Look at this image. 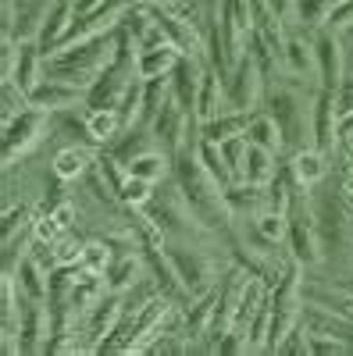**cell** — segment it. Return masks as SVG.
Instances as JSON below:
<instances>
[{
	"label": "cell",
	"mask_w": 353,
	"mask_h": 356,
	"mask_svg": "<svg viewBox=\"0 0 353 356\" xmlns=\"http://www.w3.org/2000/svg\"><path fill=\"white\" fill-rule=\"evenodd\" d=\"M175 178H179V193L189 207V214H196L200 225L207 228H218L228 214V203H225V193L214 178L203 171V164L196 161V150H179L175 154Z\"/></svg>",
	"instance_id": "6da1fadb"
},
{
	"label": "cell",
	"mask_w": 353,
	"mask_h": 356,
	"mask_svg": "<svg viewBox=\"0 0 353 356\" xmlns=\"http://www.w3.org/2000/svg\"><path fill=\"white\" fill-rule=\"evenodd\" d=\"M304 307H300V264L292 260L285 264V275L279 278L275 292H272V324H268V353H275L285 335L297 328Z\"/></svg>",
	"instance_id": "7a4b0ae2"
},
{
	"label": "cell",
	"mask_w": 353,
	"mask_h": 356,
	"mask_svg": "<svg viewBox=\"0 0 353 356\" xmlns=\"http://www.w3.org/2000/svg\"><path fill=\"white\" fill-rule=\"evenodd\" d=\"M253 33V4L250 0H221V15H218V36L228 68L246 54V40Z\"/></svg>",
	"instance_id": "3957f363"
},
{
	"label": "cell",
	"mask_w": 353,
	"mask_h": 356,
	"mask_svg": "<svg viewBox=\"0 0 353 356\" xmlns=\"http://www.w3.org/2000/svg\"><path fill=\"white\" fill-rule=\"evenodd\" d=\"M285 218H289V235H285V239H289L292 260H297V264H317V257H321L317 253V225H314V214H311L307 200L292 193Z\"/></svg>",
	"instance_id": "277c9868"
},
{
	"label": "cell",
	"mask_w": 353,
	"mask_h": 356,
	"mask_svg": "<svg viewBox=\"0 0 353 356\" xmlns=\"http://www.w3.org/2000/svg\"><path fill=\"white\" fill-rule=\"evenodd\" d=\"M47 118H50L47 111L29 104L22 114H15V118H8V122H4V164L8 168H15V161L22 154H29V146H33L40 139V132H43Z\"/></svg>",
	"instance_id": "5b68a950"
},
{
	"label": "cell",
	"mask_w": 353,
	"mask_h": 356,
	"mask_svg": "<svg viewBox=\"0 0 353 356\" xmlns=\"http://www.w3.org/2000/svg\"><path fill=\"white\" fill-rule=\"evenodd\" d=\"M268 285H264L260 275H246L243 289H240V300H235V314H232V328H228V339L235 349H243V339L250 335V324L253 317L260 314V307L268 303Z\"/></svg>",
	"instance_id": "8992f818"
},
{
	"label": "cell",
	"mask_w": 353,
	"mask_h": 356,
	"mask_svg": "<svg viewBox=\"0 0 353 356\" xmlns=\"http://www.w3.org/2000/svg\"><path fill=\"white\" fill-rule=\"evenodd\" d=\"M339 104H336V93L332 89H317L314 97V111H311V132H314V146L325 157H332L343 139H339Z\"/></svg>",
	"instance_id": "52a82bcc"
},
{
	"label": "cell",
	"mask_w": 353,
	"mask_h": 356,
	"mask_svg": "<svg viewBox=\"0 0 353 356\" xmlns=\"http://www.w3.org/2000/svg\"><path fill=\"white\" fill-rule=\"evenodd\" d=\"M225 93H228V111H250L257 100V86H260V68L250 57V50L232 65V72L225 75Z\"/></svg>",
	"instance_id": "ba28073f"
},
{
	"label": "cell",
	"mask_w": 353,
	"mask_h": 356,
	"mask_svg": "<svg viewBox=\"0 0 353 356\" xmlns=\"http://www.w3.org/2000/svg\"><path fill=\"white\" fill-rule=\"evenodd\" d=\"M79 100H86V89H79V86H72V82H61V79H54V75L40 79L36 89L29 93V104L40 107V111H47V114L72 111Z\"/></svg>",
	"instance_id": "9c48e42d"
},
{
	"label": "cell",
	"mask_w": 353,
	"mask_h": 356,
	"mask_svg": "<svg viewBox=\"0 0 353 356\" xmlns=\"http://www.w3.org/2000/svg\"><path fill=\"white\" fill-rule=\"evenodd\" d=\"M314 57H317V82L321 89H339L343 82V47H339V36L329 33V29H317V36H314Z\"/></svg>",
	"instance_id": "30bf717a"
},
{
	"label": "cell",
	"mask_w": 353,
	"mask_h": 356,
	"mask_svg": "<svg viewBox=\"0 0 353 356\" xmlns=\"http://www.w3.org/2000/svg\"><path fill=\"white\" fill-rule=\"evenodd\" d=\"M168 257H171L175 271H179V278H182V285H186V292L193 296V300L203 296V292H211V264H207L203 253L175 246V250H168Z\"/></svg>",
	"instance_id": "8fae6325"
},
{
	"label": "cell",
	"mask_w": 353,
	"mask_h": 356,
	"mask_svg": "<svg viewBox=\"0 0 353 356\" xmlns=\"http://www.w3.org/2000/svg\"><path fill=\"white\" fill-rule=\"evenodd\" d=\"M186 122H189V111L175 97H168V104L157 111V118L150 122V132L168 146L171 154H179V150H186Z\"/></svg>",
	"instance_id": "7c38bea8"
},
{
	"label": "cell",
	"mask_w": 353,
	"mask_h": 356,
	"mask_svg": "<svg viewBox=\"0 0 353 356\" xmlns=\"http://www.w3.org/2000/svg\"><path fill=\"white\" fill-rule=\"evenodd\" d=\"M225 75L211 65V68H203L200 75V93H196V107H193V118H196V125L200 122H211V118H218L221 111H228V93H225Z\"/></svg>",
	"instance_id": "4fadbf2b"
},
{
	"label": "cell",
	"mask_w": 353,
	"mask_h": 356,
	"mask_svg": "<svg viewBox=\"0 0 353 356\" xmlns=\"http://www.w3.org/2000/svg\"><path fill=\"white\" fill-rule=\"evenodd\" d=\"M268 114L279 122V129H282V143L285 146H292L297 143V136L307 129V122H304V107H300V100L289 93V89H275V93L268 97Z\"/></svg>",
	"instance_id": "5bb4252c"
},
{
	"label": "cell",
	"mask_w": 353,
	"mask_h": 356,
	"mask_svg": "<svg viewBox=\"0 0 353 356\" xmlns=\"http://www.w3.org/2000/svg\"><path fill=\"white\" fill-rule=\"evenodd\" d=\"M200 75H203V68L196 65V54H182L179 65H175V72H171V97L179 100L189 114H193V107H196Z\"/></svg>",
	"instance_id": "9a60e30c"
},
{
	"label": "cell",
	"mask_w": 353,
	"mask_h": 356,
	"mask_svg": "<svg viewBox=\"0 0 353 356\" xmlns=\"http://www.w3.org/2000/svg\"><path fill=\"white\" fill-rule=\"evenodd\" d=\"M182 50L175 43H161L154 50H136V75L139 79H168L179 65Z\"/></svg>",
	"instance_id": "2e32d148"
},
{
	"label": "cell",
	"mask_w": 353,
	"mask_h": 356,
	"mask_svg": "<svg viewBox=\"0 0 353 356\" xmlns=\"http://www.w3.org/2000/svg\"><path fill=\"white\" fill-rule=\"evenodd\" d=\"M11 278L18 282V289H22V296H25V303H43L47 296H50V275H47L29 253H25V260L15 267Z\"/></svg>",
	"instance_id": "e0dca14e"
},
{
	"label": "cell",
	"mask_w": 353,
	"mask_h": 356,
	"mask_svg": "<svg viewBox=\"0 0 353 356\" xmlns=\"http://www.w3.org/2000/svg\"><path fill=\"white\" fill-rule=\"evenodd\" d=\"M240 182L250 186H272L275 182V154L264 150V146H246V157H243V171H240Z\"/></svg>",
	"instance_id": "ac0fdd59"
},
{
	"label": "cell",
	"mask_w": 353,
	"mask_h": 356,
	"mask_svg": "<svg viewBox=\"0 0 353 356\" xmlns=\"http://www.w3.org/2000/svg\"><path fill=\"white\" fill-rule=\"evenodd\" d=\"M246 125H250V111H221L218 118H211V122H200L196 132H200V139L221 143L228 136H243Z\"/></svg>",
	"instance_id": "d6986e66"
},
{
	"label": "cell",
	"mask_w": 353,
	"mask_h": 356,
	"mask_svg": "<svg viewBox=\"0 0 353 356\" xmlns=\"http://www.w3.org/2000/svg\"><path fill=\"white\" fill-rule=\"evenodd\" d=\"M325 171H329V157L317 150V146H300L297 154H292V178L304 186V189H311V186H317L321 178H325Z\"/></svg>",
	"instance_id": "ffe728a7"
},
{
	"label": "cell",
	"mask_w": 353,
	"mask_h": 356,
	"mask_svg": "<svg viewBox=\"0 0 353 356\" xmlns=\"http://www.w3.org/2000/svg\"><path fill=\"white\" fill-rule=\"evenodd\" d=\"M282 65H285V72H289V75H297V79H304V75L317 72L314 43H307V40H300V36H289V40L282 43Z\"/></svg>",
	"instance_id": "44dd1931"
},
{
	"label": "cell",
	"mask_w": 353,
	"mask_h": 356,
	"mask_svg": "<svg viewBox=\"0 0 353 356\" xmlns=\"http://www.w3.org/2000/svg\"><path fill=\"white\" fill-rule=\"evenodd\" d=\"M246 143H253V146H264V150H272V154H279L282 150V129H279V122L268 114V111H260V114H250V125H246Z\"/></svg>",
	"instance_id": "7402d4cb"
},
{
	"label": "cell",
	"mask_w": 353,
	"mask_h": 356,
	"mask_svg": "<svg viewBox=\"0 0 353 356\" xmlns=\"http://www.w3.org/2000/svg\"><path fill=\"white\" fill-rule=\"evenodd\" d=\"M196 161L203 164V171H207L214 182L221 186V193L235 182V175H232V168L225 164V157H221V146L218 143H211V139H196Z\"/></svg>",
	"instance_id": "603a6c76"
},
{
	"label": "cell",
	"mask_w": 353,
	"mask_h": 356,
	"mask_svg": "<svg viewBox=\"0 0 353 356\" xmlns=\"http://www.w3.org/2000/svg\"><path fill=\"white\" fill-rule=\"evenodd\" d=\"M168 97H171V75L168 79H143V100H139L143 122H154L157 111L168 104Z\"/></svg>",
	"instance_id": "cb8c5ba5"
},
{
	"label": "cell",
	"mask_w": 353,
	"mask_h": 356,
	"mask_svg": "<svg viewBox=\"0 0 353 356\" xmlns=\"http://www.w3.org/2000/svg\"><path fill=\"white\" fill-rule=\"evenodd\" d=\"M90 164H93L90 150H82V146H65V150L54 157V175L72 182V178H82L86 171H90Z\"/></svg>",
	"instance_id": "d4e9b609"
},
{
	"label": "cell",
	"mask_w": 353,
	"mask_h": 356,
	"mask_svg": "<svg viewBox=\"0 0 353 356\" xmlns=\"http://www.w3.org/2000/svg\"><path fill=\"white\" fill-rule=\"evenodd\" d=\"M86 129H90V139L93 143H114L118 132H122V118H118V111H86Z\"/></svg>",
	"instance_id": "484cf974"
},
{
	"label": "cell",
	"mask_w": 353,
	"mask_h": 356,
	"mask_svg": "<svg viewBox=\"0 0 353 356\" xmlns=\"http://www.w3.org/2000/svg\"><path fill=\"white\" fill-rule=\"evenodd\" d=\"M253 225H257V235L264 243H282L285 235H289V218L282 214V211H272V207H264V211H257V218H253Z\"/></svg>",
	"instance_id": "4316f807"
},
{
	"label": "cell",
	"mask_w": 353,
	"mask_h": 356,
	"mask_svg": "<svg viewBox=\"0 0 353 356\" xmlns=\"http://www.w3.org/2000/svg\"><path fill=\"white\" fill-rule=\"evenodd\" d=\"M171 171V161L164 157V154H157V150H146V154H139L132 164H129V175H139V178H146V182H161V178Z\"/></svg>",
	"instance_id": "83f0119b"
},
{
	"label": "cell",
	"mask_w": 353,
	"mask_h": 356,
	"mask_svg": "<svg viewBox=\"0 0 353 356\" xmlns=\"http://www.w3.org/2000/svg\"><path fill=\"white\" fill-rule=\"evenodd\" d=\"M136 275H139V260L136 257H125V260H111V267H107V292H118L122 296L132 282H136Z\"/></svg>",
	"instance_id": "f1b7e54d"
},
{
	"label": "cell",
	"mask_w": 353,
	"mask_h": 356,
	"mask_svg": "<svg viewBox=\"0 0 353 356\" xmlns=\"http://www.w3.org/2000/svg\"><path fill=\"white\" fill-rule=\"evenodd\" d=\"M336 0H292V15H297V22H304L307 29H321L329 18Z\"/></svg>",
	"instance_id": "f546056e"
},
{
	"label": "cell",
	"mask_w": 353,
	"mask_h": 356,
	"mask_svg": "<svg viewBox=\"0 0 353 356\" xmlns=\"http://www.w3.org/2000/svg\"><path fill=\"white\" fill-rule=\"evenodd\" d=\"M118 200H122L125 207H146L154 200V182H146V178H139V175H129L125 182H122V189H118Z\"/></svg>",
	"instance_id": "4dcf8cb0"
},
{
	"label": "cell",
	"mask_w": 353,
	"mask_h": 356,
	"mask_svg": "<svg viewBox=\"0 0 353 356\" xmlns=\"http://www.w3.org/2000/svg\"><path fill=\"white\" fill-rule=\"evenodd\" d=\"M111 250H107V243H86V250H82V271H93V275H107V267H111Z\"/></svg>",
	"instance_id": "1f68e13d"
},
{
	"label": "cell",
	"mask_w": 353,
	"mask_h": 356,
	"mask_svg": "<svg viewBox=\"0 0 353 356\" xmlns=\"http://www.w3.org/2000/svg\"><path fill=\"white\" fill-rule=\"evenodd\" d=\"M221 146V157H225V164L232 168V175H235V182H240V171H243V157H246V136H228V139H221L218 143Z\"/></svg>",
	"instance_id": "d6a6232c"
},
{
	"label": "cell",
	"mask_w": 353,
	"mask_h": 356,
	"mask_svg": "<svg viewBox=\"0 0 353 356\" xmlns=\"http://www.w3.org/2000/svg\"><path fill=\"white\" fill-rule=\"evenodd\" d=\"M321 29H329V33H336V36L346 33V29H353V0H336Z\"/></svg>",
	"instance_id": "836d02e7"
},
{
	"label": "cell",
	"mask_w": 353,
	"mask_h": 356,
	"mask_svg": "<svg viewBox=\"0 0 353 356\" xmlns=\"http://www.w3.org/2000/svg\"><path fill=\"white\" fill-rule=\"evenodd\" d=\"M54 250H57V264H61V267H79V264H82L86 243L72 239V235H61V239L54 243Z\"/></svg>",
	"instance_id": "e575fe53"
},
{
	"label": "cell",
	"mask_w": 353,
	"mask_h": 356,
	"mask_svg": "<svg viewBox=\"0 0 353 356\" xmlns=\"http://www.w3.org/2000/svg\"><path fill=\"white\" fill-rule=\"evenodd\" d=\"M307 335H311V353H346V342L329 332H307Z\"/></svg>",
	"instance_id": "d590c367"
},
{
	"label": "cell",
	"mask_w": 353,
	"mask_h": 356,
	"mask_svg": "<svg viewBox=\"0 0 353 356\" xmlns=\"http://www.w3.org/2000/svg\"><path fill=\"white\" fill-rule=\"evenodd\" d=\"M29 218H33V214H29V207H8V211H4V235H11V232H18L25 225H33Z\"/></svg>",
	"instance_id": "8d00e7d4"
},
{
	"label": "cell",
	"mask_w": 353,
	"mask_h": 356,
	"mask_svg": "<svg viewBox=\"0 0 353 356\" xmlns=\"http://www.w3.org/2000/svg\"><path fill=\"white\" fill-rule=\"evenodd\" d=\"M336 104H339V114H353V75H343L339 89H336Z\"/></svg>",
	"instance_id": "74e56055"
},
{
	"label": "cell",
	"mask_w": 353,
	"mask_h": 356,
	"mask_svg": "<svg viewBox=\"0 0 353 356\" xmlns=\"http://www.w3.org/2000/svg\"><path fill=\"white\" fill-rule=\"evenodd\" d=\"M54 218L61 221L65 228H72V225H75V207H72V203H57V207H54Z\"/></svg>",
	"instance_id": "f35d334b"
},
{
	"label": "cell",
	"mask_w": 353,
	"mask_h": 356,
	"mask_svg": "<svg viewBox=\"0 0 353 356\" xmlns=\"http://www.w3.org/2000/svg\"><path fill=\"white\" fill-rule=\"evenodd\" d=\"M339 139H343V146H346V143H353V114L339 118Z\"/></svg>",
	"instance_id": "ab89813d"
},
{
	"label": "cell",
	"mask_w": 353,
	"mask_h": 356,
	"mask_svg": "<svg viewBox=\"0 0 353 356\" xmlns=\"http://www.w3.org/2000/svg\"><path fill=\"white\" fill-rule=\"evenodd\" d=\"M104 4H107V0H75V15H90V11H97Z\"/></svg>",
	"instance_id": "60d3db41"
},
{
	"label": "cell",
	"mask_w": 353,
	"mask_h": 356,
	"mask_svg": "<svg viewBox=\"0 0 353 356\" xmlns=\"http://www.w3.org/2000/svg\"><path fill=\"white\" fill-rule=\"evenodd\" d=\"M268 8H272L279 18H285V15L292 11V0H268Z\"/></svg>",
	"instance_id": "b9f144b4"
},
{
	"label": "cell",
	"mask_w": 353,
	"mask_h": 356,
	"mask_svg": "<svg viewBox=\"0 0 353 356\" xmlns=\"http://www.w3.org/2000/svg\"><path fill=\"white\" fill-rule=\"evenodd\" d=\"M146 4H164V8H171L175 0H146Z\"/></svg>",
	"instance_id": "7bdbcfd3"
}]
</instances>
